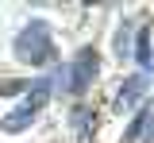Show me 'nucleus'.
I'll list each match as a JSON object with an SVG mask.
<instances>
[{
	"instance_id": "f257e3e1",
	"label": "nucleus",
	"mask_w": 154,
	"mask_h": 143,
	"mask_svg": "<svg viewBox=\"0 0 154 143\" xmlns=\"http://www.w3.org/2000/svg\"><path fill=\"white\" fill-rule=\"evenodd\" d=\"M50 50H54V43H50V27L46 23H27L23 31H19L16 39V58L19 62H31V66H38V62L50 58Z\"/></svg>"
},
{
	"instance_id": "f03ea898",
	"label": "nucleus",
	"mask_w": 154,
	"mask_h": 143,
	"mask_svg": "<svg viewBox=\"0 0 154 143\" xmlns=\"http://www.w3.org/2000/svg\"><path fill=\"white\" fill-rule=\"evenodd\" d=\"M96 66H100V58H96V50H93V46H85V50H77L73 66H69L73 74L66 78V85H69L73 93H85V89H89V81L96 78Z\"/></svg>"
},
{
	"instance_id": "7ed1b4c3",
	"label": "nucleus",
	"mask_w": 154,
	"mask_h": 143,
	"mask_svg": "<svg viewBox=\"0 0 154 143\" xmlns=\"http://www.w3.org/2000/svg\"><path fill=\"white\" fill-rule=\"evenodd\" d=\"M143 93H146V78L139 74V78H131V81H123V89H119V97H116V104H119V108H135Z\"/></svg>"
},
{
	"instance_id": "20e7f679",
	"label": "nucleus",
	"mask_w": 154,
	"mask_h": 143,
	"mask_svg": "<svg viewBox=\"0 0 154 143\" xmlns=\"http://www.w3.org/2000/svg\"><path fill=\"white\" fill-rule=\"evenodd\" d=\"M31 120H35V112L16 108V112H8V116L0 120V132H23V128H31Z\"/></svg>"
},
{
	"instance_id": "39448f33",
	"label": "nucleus",
	"mask_w": 154,
	"mask_h": 143,
	"mask_svg": "<svg viewBox=\"0 0 154 143\" xmlns=\"http://www.w3.org/2000/svg\"><path fill=\"white\" fill-rule=\"evenodd\" d=\"M46 97H50V81H35L31 93H27V104H23V108H27V112H38V108L46 104Z\"/></svg>"
},
{
	"instance_id": "423d86ee",
	"label": "nucleus",
	"mask_w": 154,
	"mask_h": 143,
	"mask_svg": "<svg viewBox=\"0 0 154 143\" xmlns=\"http://www.w3.org/2000/svg\"><path fill=\"white\" fill-rule=\"evenodd\" d=\"M19 89H23V81H0V97H12Z\"/></svg>"
}]
</instances>
